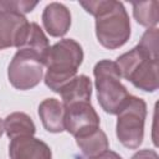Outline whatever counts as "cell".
<instances>
[{
  "label": "cell",
  "mask_w": 159,
  "mask_h": 159,
  "mask_svg": "<svg viewBox=\"0 0 159 159\" xmlns=\"http://www.w3.org/2000/svg\"><path fill=\"white\" fill-rule=\"evenodd\" d=\"M158 37L157 27L148 29L139 43L130 51L120 55L116 61L120 77L144 92H155L159 87Z\"/></svg>",
  "instance_id": "6da1fadb"
},
{
  "label": "cell",
  "mask_w": 159,
  "mask_h": 159,
  "mask_svg": "<svg viewBox=\"0 0 159 159\" xmlns=\"http://www.w3.org/2000/svg\"><path fill=\"white\" fill-rule=\"evenodd\" d=\"M80 5L96 19V36L98 42L116 50L127 43L130 37V21L124 5L116 0L80 1Z\"/></svg>",
  "instance_id": "7a4b0ae2"
},
{
  "label": "cell",
  "mask_w": 159,
  "mask_h": 159,
  "mask_svg": "<svg viewBox=\"0 0 159 159\" xmlns=\"http://www.w3.org/2000/svg\"><path fill=\"white\" fill-rule=\"evenodd\" d=\"M83 61V50L73 39H63L50 46L43 66L46 67L45 83L58 93L61 88L77 76V70Z\"/></svg>",
  "instance_id": "3957f363"
},
{
  "label": "cell",
  "mask_w": 159,
  "mask_h": 159,
  "mask_svg": "<svg viewBox=\"0 0 159 159\" xmlns=\"http://www.w3.org/2000/svg\"><path fill=\"white\" fill-rule=\"evenodd\" d=\"M97 99L101 108L109 114H118L129 98L114 61L101 60L93 68Z\"/></svg>",
  "instance_id": "277c9868"
},
{
  "label": "cell",
  "mask_w": 159,
  "mask_h": 159,
  "mask_svg": "<svg viewBox=\"0 0 159 159\" xmlns=\"http://www.w3.org/2000/svg\"><path fill=\"white\" fill-rule=\"evenodd\" d=\"M117 116L116 134L118 140L125 148H139L144 139V123L147 117L145 101L130 94Z\"/></svg>",
  "instance_id": "5b68a950"
},
{
  "label": "cell",
  "mask_w": 159,
  "mask_h": 159,
  "mask_svg": "<svg viewBox=\"0 0 159 159\" xmlns=\"http://www.w3.org/2000/svg\"><path fill=\"white\" fill-rule=\"evenodd\" d=\"M43 67L40 56L27 50H17L7 67L9 82L16 89H31L41 82Z\"/></svg>",
  "instance_id": "8992f818"
},
{
  "label": "cell",
  "mask_w": 159,
  "mask_h": 159,
  "mask_svg": "<svg viewBox=\"0 0 159 159\" xmlns=\"http://www.w3.org/2000/svg\"><path fill=\"white\" fill-rule=\"evenodd\" d=\"M29 24L22 12L10 9L6 0H0V50L19 47Z\"/></svg>",
  "instance_id": "52a82bcc"
},
{
  "label": "cell",
  "mask_w": 159,
  "mask_h": 159,
  "mask_svg": "<svg viewBox=\"0 0 159 159\" xmlns=\"http://www.w3.org/2000/svg\"><path fill=\"white\" fill-rule=\"evenodd\" d=\"M99 128V116L91 102H80L65 107V130L75 138Z\"/></svg>",
  "instance_id": "ba28073f"
},
{
  "label": "cell",
  "mask_w": 159,
  "mask_h": 159,
  "mask_svg": "<svg viewBox=\"0 0 159 159\" xmlns=\"http://www.w3.org/2000/svg\"><path fill=\"white\" fill-rule=\"evenodd\" d=\"M10 159H52L50 147L41 139L32 137H19L9 144Z\"/></svg>",
  "instance_id": "9c48e42d"
},
{
  "label": "cell",
  "mask_w": 159,
  "mask_h": 159,
  "mask_svg": "<svg viewBox=\"0 0 159 159\" xmlns=\"http://www.w3.org/2000/svg\"><path fill=\"white\" fill-rule=\"evenodd\" d=\"M41 19L45 30L52 37L65 36L71 26V12L60 2H51L46 5Z\"/></svg>",
  "instance_id": "30bf717a"
},
{
  "label": "cell",
  "mask_w": 159,
  "mask_h": 159,
  "mask_svg": "<svg viewBox=\"0 0 159 159\" xmlns=\"http://www.w3.org/2000/svg\"><path fill=\"white\" fill-rule=\"evenodd\" d=\"M39 116L47 132L61 133L65 130V106L58 99H43L39 106Z\"/></svg>",
  "instance_id": "8fae6325"
},
{
  "label": "cell",
  "mask_w": 159,
  "mask_h": 159,
  "mask_svg": "<svg viewBox=\"0 0 159 159\" xmlns=\"http://www.w3.org/2000/svg\"><path fill=\"white\" fill-rule=\"evenodd\" d=\"M65 107L80 103V102H91L92 96V82L86 75H77L67 84H65L58 92Z\"/></svg>",
  "instance_id": "7c38bea8"
},
{
  "label": "cell",
  "mask_w": 159,
  "mask_h": 159,
  "mask_svg": "<svg viewBox=\"0 0 159 159\" xmlns=\"http://www.w3.org/2000/svg\"><path fill=\"white\" fill-rule=\"evenodd\" d=\"M17 48L31 51L37 56H40L45 62V57L50 48V43L42 29L36 22H30Z\"/></svg>",
  "instance_id": "4fadbf2b"
},
{
  "label": "cell",
  "mask_w": 159,
  "mask_h": 159,
  "mask_svg": "<svg viewBox=\"0 0 159 159\" xmlns=\"http://www.w3.org/2000/svg\"><path fill=\"white\" fill-rule=\"evenodd\" d=\"M75 139L84 158H96L102 153L107 152L109 148L108 138L101 128H97Z\"/></svg>",
  "instance_id": "5bb4252c"
},
{
  "label": "cell",
  "mask_w": 159,
  "mask_h": 159,
  "mask_svg": "<svg viewBox=\"0 0 159 159\" xmlns=\"http://www.w3.org/2000/svg\"><path fill=\"white\" fill-rule=\"evenodd\" d=\"M4 130L10 139L19 137H32L36 132L31 117L22 112H14L4 119Z\"/></svg>",
  "instance_id": "9a60e30c"
},
{
  "label": "cell",
  "mask_w": 159,
  "mask_h": 159,
  "mask_svg": "<svg viewBox=\"0 0 159 159\" xmlns=\"http://www.w3.org/2000/svg\"><path fill=\"white\" fill-rule=\"evenodd\" d=\"M133 6V16L135 21L145 26L148 29L155 27L158 24V6L159 2L157 0H150V1H138V2H132Z\"/></svg>",
  "instance_id": "2e32d148"
},
{
  "label": "cell",
  "mask_w": 159,
  "mask_h": 159,
  "mask_svg": "<svg viewBox=\"0 0 159 159\" xmlns=\"http://www.w3.org/2000/svg\"><path fill=\"white\" fill-rule=\"evenodd\" d=\"M130 159H159L158 154L153 149H142L137 152Z\"/></svg>",
  "instance_id": "e0dca14e"
},
{
  "label": "cell",
  "mask_w": 159,
  "mask_h": 159,
  "mask_svg": "<svg viewBox=\"0 0 159 159\" xmlns=\"http://www.w3.org/2000/svg\"><path fill=\"white\" fill-rule=\"evenodd\" d=\"M77 159H122V157H120L119 154H117L116 152L108 149L107 152L102 153L101 155H98V157H96V158H83V157H78Z\"/></svg>",
  "instance_id": "ac0fdd59"
},
{
  "label": "cell",
  "mask_w": 159,
  "mask_h": 159,
  "mask_svg": "<svg viewBox=\"0 0 159 159\" xmlns=\"http://www.w3.org/2000/svg\"><path fill=\"white\" fill-rule=\"evenodd\" d=\"M4 132H5V130H4V120L0 118V137L2 135Z\"/></svg>",
  "instance_id": "d6986e66"
}]
</instances>
